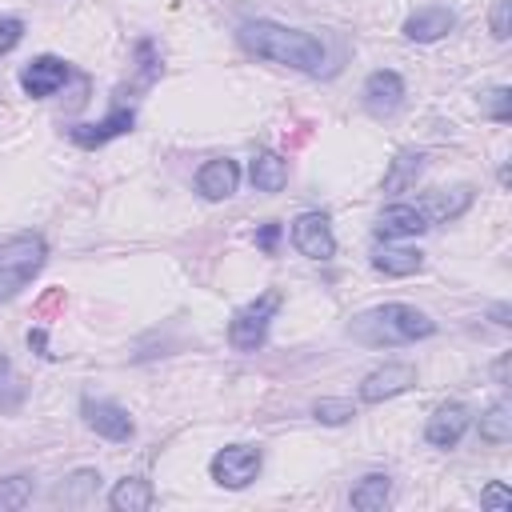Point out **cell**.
Here are the masks:
<instances>
[{
    "label": "cell",
    "instance_id": "obj_15",
    "mask_svg": "<svg viewBox=\"0 0 512 512\" xmlns=\"http://www.w3.org/2000/svg\"><path fill=\"white\" fill-rule=\"evenodd\" d=\"M236 184H240V164L228 156H216V160L200 164V172H196V192L204 200H228L236 192Z\"/></svg>",
    "mask_w": 512,
    "mask_h": 512
},
{
    "label": "cell",
    "instance_id": "obj_26",
    "mask_svg": "<svg viewBox=\"0 0 512 512\" xmlns=\"http://www.w3.org/2000/svg\"><path fill=\"white\" fill-rule=\"evenodd\" d=\"M312 416H316L320 424H348V420L356 416V408H352V400H320V404L312 408Z\"/></svg>",
    "mask_w": 512,
    "mask_h": 512
},
{
    "label": "cell",
    "instance_id": "obj_17",
    "mask_svg": "<svg viewBox=\"0 0 512 512\" xmlns=\"http://www.w3.org/2000/svg\"><path fill=\"white\" fill-rule=\"evenodd\" d=\"M424 152L420 148H400L396 156H392V164H388V172H384V192L388 196H400V192H408L416 180H420V172H424Z\"/></svg>",
    "mask_w": 512,
    "mask_h": 512
},
{
    "label": "cell",
    "instance_id": "obj_3",
    "mask_svg": "<svg viewBox=\"0 0 512 512\" xmlns=\"http://www.w3.org/2000/svg\"><path fill=\"white\" fill-rule=\"evenodd\" d=\"M48 260V244L40 232H16L0 240V296H16Z\"/></svg>",
    "mask_w": 512,
    "mask_h": 512
},
{
    "label": "cell",
    "instance_id": "obj_19",
    "mask_svg": "<svg viewBox=\"0 0 512 512\" xmlns=\"http://www.w3.org/2000/svg\"><path fill=\"white\" fill-rule=\"evenodd\" d=\"M420 264H424V252H416V248L380 244L372 252V268L384 272V276H412V272H420Z\"/></svg>",
    "mask_w": 512,
    "mask_h": 512
},
{
    "label": "cell",
    "instance_id": "obj_14",
    "mask_svg": "<svg viewBox=\"0 0 512 512\" xmlns=\"http://www.w3.org/2000/svg\"><path fill=\"white\" fill-rule=\"evenodd\" d=\"M476 200V188L472 184H456V188H436L428 192L416 208L428 216V224H448V220H460Z\"/></svg>",
    "mask_w": 512,
    "mask_h": 512
},
{
    "label": "cell",
    "instance_id": "obj_24",
    "mask_svg": "<svg viewBox=\"0 0 512 512\" xmlns=\"http://www.w3.org/2000/svg\"><path fill=\"white\" fill-rule=\"evenodd\" d=\"M480 108H484L492 120L508 124V120H512V88H508V84H496V88L480 92Z\"/></svg>",
    "mask_w": 512,
    "mask_h": 512
},
{
    "label": "cell",
    "instance_id": "obj_18",
    "mask_svg": "<svg viewBox=\"0 0 512 512\" xmlns=\"http://www.w3.org/2000/svg\"><path fill=\"white\" fill-rule=\"evenodd\" d=\"M108 504H112L116 512H148V508L156 504V488H152V480H144V476H124V480L108 492Z\"/></svg>",
    "mask_w": 512,
    "mask_h": 512
},
{
    "label": "cell",
    "instance_id": "obj_4",
    "mask_svg": "<svg viewBox=\"0 0 512 512\" xmlns=\"http://www.w3.org/2000/svg\"><path fill=\"white\" fill-rule=\"evenodd\" d=\"M276 312H280V292H276V288L264 292V296H256V300H248V304L232 316V324H228L232 348H236V352H256V348L264 344L268 324H272Z\"/></svg>",
    "mask_w": 512,
    "mask_h": 512
},
{
    "label": "cell",
    "instance_id": "obj_12",
    "mask_svg": "<svg viewBox=\"0 0 512 512\" xmlns=\"http://www.w3.org/2000/svg\"><path fill=\"white\" fill-rule=\"evenodd\" d=\"M468 424H472V412H468L460 400H448V404H440V408L428 416L424 440H428L432 448H456V444L464 440Z\"/></svg>",
    "mask_w": 512,
    "mask_h": 512
},
{
    "label": "cell",
    "instance_id": "obj_23",
    "mask_svg": "<svg viewBox=\"0 0 512 512\" xmlns=\"http://www.w3.org/2000/svg\"><path fill=\"white\" fill-rule=\"evenodd\" d=\"M32 500V480L28 476H4L0 480V512H20Z\"/></svg>",
    "mask_w": 512,
    "mask_h": 512
},
{
    "label": "cell",
    "instance_id": "obj_11",
    "mask_svg": "<svg viewBox=\"0 0 512 512\" xmlns=\"http://www.w3.org/2000/svg\"><path fill=\"white\" fill-rule=\"evenodd\" d=\"M412 384H416V368L412 364H384V368H372L360 380V400L364 404H380V400H392V396L408 392Z\"/></svg>",
    "mask_w": 512,
    "mask_h": 512
},
{
    "label": "cell",
    "instance_id": "obj_33",
    "mask_svg": "<svg viewBox=\"0 0 512 512\" xmlns=\"http://www.w3.org/2000/svg\"><path fill=\"white\" fill-rule=\"evenodd\" d=\"M492 376H496V384H508V352H504V356L492 364Z\"/></svg>",
    "mask_w": 512,
    "mask_h": 512
},
{
    "label": "cell",
    "instance_id": "obj_13",
    "mask_svg": "<svg viewBox=\"0 0 512 512\" xmlns=\"http://www.w3.org/2000/svg\"><path fill=\"white\" fill-rule=\"evenodd\" d=\"M456 28V12L448 4H424L404 20V36L416 44H436Z\"/></svg>",
    "mask_w": 512,
    "mask_h": 512
},
{
    "label": "cell",
    "instance_id": "obj_6",
    "mask_svg": "<svg viewBox=\"0 0 512 512\" xmlns=\"http://www.w3.org/2000/svg\"><path fill=\"white\" fill-rule=\"evenodd\" d=\"M292 244L308 260H332L336 256V236L324 212H300L292 220Z\"/></svg>",
    "mask_w": 512,
    "mask_h": 512
},
{
    "label": "cell",
    "instance_id": "obj_32",
    "mask_svg": "<svg viewBox=\"0 0 512 512\" xmlns=\"http://www.w3.org/2000/svg\"><path fill=\"white\" fill-rule=\"evenodd\" d=\"M28 348L48 360V356H52V352H48V332H44V328H32V332H28Z\"/></svg>",
    "mask_w": 512,
    "mask_h": 512
},
{
    "label": "cell",
    "instance_id": "obj_7",
    "mask_svg": "<svg viewBox=\"0 0 512 512\" xmlns=\"http://www.w3.org/2000/svg\"><path fill=\"white\" fill-rule=\"evenodd\" d=\"M80 416H84V424H88L96 436H104V440H112V444H128V440L136 436V424H132L128 408H120V404H112V400H84V404H80Z\"/></svg>",
    "mask_w": 512,
    "mask_h": 512
},
{
    "label": "cell",
    "instance_id": "obj_27",
    "mask_svg": "<svg viewBox=\"0 0 512 512\" xmlns=\"http://www.w3.org/2000/svg\"><path fill=\"white\" fill-rule=\"evenodd\" d=\"M136 64H140V80L144 84H152L156 76H160V56H156V44L144 36V40H136Z\"/></svg>",
    "mask_w": 512,
    "mask_h": 512
},
{
    "label": "cell",
    "instance_id": "obj_31",
    "mask_svg": "<svg viewBox=\"0 0 512 512\" xmlns=\"http://www.w3.org/2000/svg\"><path fill=\"white\" fill-rule=\"evenodd\" d=\"M276 240H280V224H276V220H272V224H264V228L256 232V244H260V252H268V256L276 252Z\"/></svg>",
    "mask_w": 512,
    "mask_h": 512
},
{
    "label": "cell",
    "instance_id": "obj_35",
    "mask_svg": "<svg viewBox=\"0 0 512 512\" xmlns=\"http://www.w3.org/2000/svg\"><path fill=\"white\" fill-rule=\"evenodd\" d=\"M8 368H12V364H8V356L0 352V388H4V380H8Z\"/></svg>",
    "mask_w": 512,
    "mask_h": 512
},
{
    "label": "cell",
    "instance_id": "obj_9",
    "mask_svg": "<svg viewBox=\"0 0 512 512\" xmlns=\"http://www.w3.org/2000/svg\"><path fill=\"white\" fill-rule=\"evenodd\" d=\"M132 124H136V108H132V104H116L104 120L72 124V128H68V140H72V144H80V148H100V144H108V140H116V136L132 132Z\"/></svg>",
    "mask_w": 512,
    "mask_h": 512
},
{
    "label": "cell",
    "instance_id": "obj_22",
    "mask_svg": "<svg viewBox=\"0 0 512 512\" xmlns=\"http://www.w3.org/2000/svg\"><path fill=\"white\" fill-rule=\"evenodd\" d=\"M480 440H488V444H508L512 440V404L508 400H496L480 416Z\"/></svg>",
    "mask_w": 512,
    "mask_h": 512
},
{
    "label": "cell",
    "instance_id": "obj_16",
    "mask_svg": "<svg viewBox=\"0 0 512 512\" xmlns=\"http://www.w3.org/2000/svg\"><path fill=\"white\" fill-rule=\"evenodd\" d=\"M420 232H428V216L416 204H388L376 220L380 240H408V236H420Z\"/></svg>",
    "mask_w": 512,
    "mask_h": 512
},
{
    "label": "cell",
    "instance_id": "obj_21",
    "mask_svg": "<svg viewBox=\"0 0 512 512\" xmlns=\"http://www.w3.org/2000/svg\"><path fill=\"white\" fill-rule=\"evenodd\" d=\"M388 500H392V480H388L384 472H368V476L352 488V496H348V504H352L356 512H380Z\"/></svg>",
    "mask_w": 512,
    "mask_h": 512
},
{
    "label": "cell",
    "instance_id": "obj_2",
    "mask_svg": "<svg viewBox=\"0 0 512 512\" xmlns=\"http://www.w3.org/2000/svg\"><path fill=\"white\" fill-rule=\"evenodd\" d=\"M352 340H360L364 348H396V344H416L428 340L436 332V320L428 312H420L416 304H376L368 312H360L352 320Z\"/></svg>",
    "mask_w": 512,
    "mask_h": 512
},
{
    "label": "cell",
    "instance_id": "obj_25",
    "mask_svg": "<svg viewBox=\"0 0 512 512\" xmlns=\"http://www.w3.org/2000/svg\"><path fill=\"white\" fill-rule=\"evenodd\" d=\"M100 488V472H92V468H84V472H76V476H68V484L60 488V496L68 500V504H84V496L88 492H96Z\"/></svg>",
    "mask_w": 512,
    "mask_h": 512
},
{
    "label": "cell",
    "instance_id": "obj_8",
    "mask_svg": "<svg viewBox=\"0 0 512 512\" xmlns=\"http://www.w3.org/2000/svg\"><path fill=\"white\" fill-rule=\"evenodd\" d=\"M360 100H364V108H368L376 120L392 116V112L404 104V76L392 72V68L368 72V80H364V88H360Z\"/></svg>",
    "mask_w": 512,
    "mask_h": 512
},
{
    "label": "cell",
    "instance_id": "obj_30",
    "mask_svg": "<svg viewBox=\"0 0 512 512\" xmlns=\"http://www.w3.org/2000/svg\"><path fill=\"white\" fill-rule=\"evenodd\" d=\"M480 504H484V508H500V512H504V508H512V492H508L500 480H492V484L480 492Z\"/></svg>",
    "mask_w": 512,
    "mask_h": 512
},
{
    "label": "cell",
    "instance_id": "obj_20",
    "mask_svg": "<svg viewBox=\"0 0 512 512\" xmlns=\"http://www.w3.org/2000/svg\"><path fill=\"white\" fill-rule=\"evenodd\" d=\"M248 176H252V188H256V192H280V188L288 184V160H284L280 152H260V156L252 160Z\"/></svg>",
    "mask_w": 512,
    "mask_h": 512
},
{
    "label": "cell",
    "instance_id": "obj_5",
    "mask_svg": "<svg viewBox=\"0 0 512 512\" xmlns=\"http://www.w3.org/2000/svg\"><path fill=\"white\" fill-rule=\"evenodd\" d=\"M260 464H264L260 448H252V444H228V448H220V452L212 456L208 472H212V480H216L220 488L240 492V488H248V484L260 476Z\"/></svg>",
    "mask_w": 512,
    "mask_h": 512
},
{
    "label": "cell",
    "instance_id": "obj_34",
    "mask_svg": "<svg viewBox=\"0 0 512 512\" xmlns=\"http://www.w3.org/2000/svg\"><path fill=\"white\" fill-rule=\"evenodd\" d=\"M492 320L500 324V328H508L512 320H508V304H492Z\"/></svg>",
    "mask_w": 512,
    "mask_h": 512
},
{
    "label": "cell",
    "instance_id": "obj_1",
    "mask_svg": "<svg viewBox=\"0 0 512 512\" xmlns=\"http://www.w3.org/2000/svg\"><path fill=\"white\" fill-rule=\"evenodd\" d=\"M236 40L244 52L272 60V64H284V68H296V72H320L328 60V48L320 36H312L304 28L276 24V20H244L236 28Z\"/></svg>",
    "mask_w": 512,
    "mask_h": 512
},
{
    "label": "cell",
    "instance_id": "obj_10",
    "mask_svg": "<svg viewBox=\"0 0 512 512\" xmlns=\"http://www.w3.org/2000/svg\"><path fill=\"white\" fill-rule=\"evenodd\" d=\"M64 80H68V64H64L60 56H52V52L32 56V60L20 68V88H24V96H32V100L52 96L56 88H64Z\"/></svg>",
    "mask_w": 512,
    "mask_h": 512
},
{
    "label": "cell",
    "instance_id": "obj_28",
    "mask_svg": "<svg viewBox=\"0 0 512 512\" xmlns=\"http://www.w3.org/2000/svg\"><path fill=\"white\" fill-rule=\"evenodd\" d=\"M24 40V20L20 16H0V56L12 52Z\"/></svg>",
    "mask_w": 512,
    "mask_h": 512
},
{
    "label": "cell",
    "instance_id": "obj_29",
    "mask_svg": "<svg viewBox=\"0 0 512 512\" xmlns=\"http://www.w3.org/2000/svg\"><path fill=\"white\" fill-rule=\"evenodd\" d=\"M508 32H512V0H496L492 4V36L508 40Z\"/></svg>",
    "mask_w": 512,
    "mask_h": 512
}]
</instances>
